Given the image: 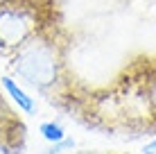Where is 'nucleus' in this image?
Masks as SVG:
<instances>
[{
    "mask_svg": "<svg viewBox=\"0 0 156 154\" xmlns=\"http://www.w3.org/2000/svg\"><path fill=\"white\" fill-rule=\"evenodd\" d=\"M23 147H25V125L12 111L5 118H0V154H20Z\"/></svg>",
    "mask_w": 156,
    "mask_h": 154,
    "instance_id": "7ed1b4c3",
    "label": "nucleus"
},
{
    "mask_svg": "<svg viewBox=\"0 0 156 154\" xmlns=\"http://www.w3.org/2000/svg\"><path fill=\"white\" fill-rule=\"evenodd\" d=\"M70 30L66 27L63 14L45 25L25 45H20L7 66L25 86L34 88L48 102L75 113L84 98V91L75 82L70 68Z\"/></svg>",
    "mask_w": 156,
    "mask_h": 154,
    "instance_id": "f257e3e1",
    "label": "nucleus"
},
{
    "mask_svg": "<svg viewBox=\"0 0 156 154\" xmlns=\"http://www.w3.org/2000/svg\"><path fill=\"white\" fill-rule=\"evenodd\" d=\"M61 14L59 0H0V55L12 57Z\"/></svg>",
    "mask_w": 156,
    "mask_h": 154,
    "instance_id": "f03ea898",
    "label": "nucleus"
},
{
    "mask_svg": "<svg viewBox=\"0 0 156 154\" xmlns=\"http://www.w3.org/2000/svg\"><path fill=\"white\" fill-rule=\"evenodd\" d=\"M143 154H156V138H154V141H149L147 145L143 147Z\"/></svg>",
    "mask_w": 156,
    "mask_h": 154,
    "instance_id": "1a4fd4ad",
    "label": "nucleus"
},
{
    "mask_svg": "<svg viewBox=\"0 0 156 154\" xmlns=\"http://www.w3.org/2000/svg\"><path fill=\"white\" fill-rule=\"evenodd\" d=\"M138 91H140L143 104L147 109V123L149 129L156 131V61H147L143 66L140 75L136 77Z\"/></svg>",
    "mask_w": 156,
    "mask_h": 154,
    "instance_id": "20e7f679",
    "label": "nucleus"
},
{
    "mask_svg": "<svg viewBox=\"0 0 156 154\" xmlns=\"http://www.w3.org/2000/svg\"><path fill=\"white\" fill-rule=\"evenodd\" d=\"M0 86H2L5 95H7V98H12L14 104H16L20 111H25V113H30V116L36 113V98H32V95L25 91V88L20 86L14 77H9V75L0 77Z\"/></svg>",
    "mask_w": 156,
    "mask_h": 154,
    "instance_id": "39448f33",
    "label": "nucleus"
},
{
    "mask_svg": "<svg viewBox=\"0 0 156 154\" xmlns=\"http://www.w3.org/2000/svg\"><path fill=\"white\" fill-rule=\"evenodd\" d=\"M75 147V141L73 138H63V141H57V143H50V147L45 150V154H63V152H73Z\"/></svg>",
    "mask_w": 156,
    "mask_h": 154,
    "instance_id": "0eeeda50",
    "label": "nucleus"
},
{
    "mask_svg": "<svg viewBox=\"0 0 156 154\" xmlns=\"http://www.w3.org/2000/svg\"><path fill=\"white\" fill-rule=\"evenodd\" d=\"M7 95H5V91H2V86H0V118H5L7 113H12V107L7 104Z\"/></svg>",
    "mask_w": 156,
    "mask_h": 154,
    "instance_id": "6e6552de",
    "label": "nucleus"
},
{
    "mask_svg": "<svg viewBox=\"0 0 156 154\" xmlns=\"http://www.w3.org/2000/svg\"><path fill=\"white\" fill-rule=\"evenodd\" d=\"M39 129H41V136H43L48 143H57V141H63V138H66V129H63L59 123H55V120L43 123Z\"/></svg>",
    "mask_w": 156,
    "mask_h": 154,
    "instance_id": "423d86ee",
    "label": "nucleus"
}]
</instances>
